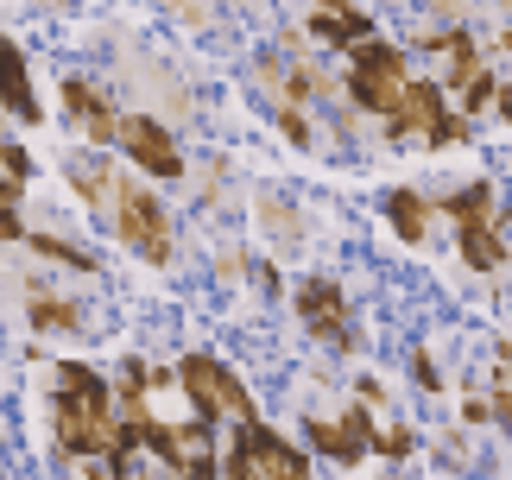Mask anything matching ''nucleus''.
Instances as JSON below:
<instances>
[{"mask_svg":"<svg viewBox=\"0 0 512 480\" xmlns=\"http://www.w3.org/2000/svg\"><path fill=\"white\" fill-rule=\"evenodd\" d=\"M51 424H57V449L95 462L102 455L108 468H127L140 436H133L121 417L108 411V386L95 379L83 360H57V398H51Z\"/></svg>","mask_w":512,"mask_h":480,"instance_id":"1","label":"nucleus"},{"mask_svg":"<svg viewBox=\"0 0 512 480\" xmlns=\"http://www.w3.org/2000/svg\"><path fill=\"white\" fill-rule=\"evenodd\" d=\"M215 462H228L222 468L228 480H310V455L298 443H285L279 430H266L260 417H247L234 455H215Z\"/></svg>","mask_w":512,"mask_h":480,"instance_id":"2","label":"nucleus"},{"mask_svg":"<svg viewBox=\"0 0 512 480\" xmlns=\"http://www.w3.org/2000/svg\"><path fill=\"white\" fill-rule=\"evenodd\" d=\"M449 215H456V228H462V259L468 266L500 272L506 266V215H500L494 184H468L456 203H449Z\"/></svg>","mask_w":512,"mask_h":480,"instance_id":"3","label":"nucleus"},{"mask_svg":"<svg viewBox=\"0 0 512 480\" xmlns=\"http://www.w3.org/2000/svg\"><path fill=\"white\" fill-rule=\"evenodd\" d=\"M405 83H411V76H405V57L392 51V45H380V38H361V45H354V57H348V95L367 114H386L392 120Z\"/></svg>","mask_w":512,"mask_h":480,"instance_id":"4","label":"nucleus"},{"mask_svg":"<svg viewBox=\"0 0 512 480\" xmlns=\"http://www.w3.org/2000/svg\"><path fill=\"white\" fill-rule=\"evenodd\" d=\"M177 386H184V398L196 411H209V417H234V424H247L253 417V398H247V386L234 379L215 354H184L177 360Z\"/></svg>","mask_w":512,"mask_h":480,"instance_id":"5","label":"nucleus"},{"mask_svg":"<svg viewBox=\"0 0 512 480\" xmlns=\"http://www.w3.org/2000/svg\"><path fill=\"white\" fill-rule=\"evenodd\" d=\"M114 222H121V240L133 253H146L152 266H171V215L152 190L114 177Z\"/></svg>","mask_w":512,"mask_h":480,"instance_id":"6","label":"nucleus"},{"mask_svg":"<svg viewBox=\"0 0 512 480\" xmlns=\"http://www.w3.org/2000/svg\"><path fill=\"white\" fill-rule=\"evenodd\" d=\"M430 139V146H456L462 139V114L443 102V89L437 83H405V95H399V108H392V120H386V139Z\"/></svg>","mask_w":512,"mask_h":480,"instance_id":"7","label":"nucleus"},{"mask_svg":"<svg viewBox=\"0 0 512 480\" xmlns=\"http://www.w3.org/2000/svg\"><path fill=\"white\" fill-rule=\"evenodd\" d=\"M140 443L159 449L184 480H209L215 474V436H209V424H152V430H140Z\"/></svg>","mask_w":512,"mask_h":480,"instance_id":"8","label":"nucleus"},{"mask_svg":"<svg viewBox=\"0 0 512 480\" xmlns=\"http://www.w3.org/2000/svg\"><path fill=\"white\" fill-rule=\"evenodd\" d=\"M114 139L127 146V158L140 171H152V177H184V152H177V139L152 114H127L121 127H114Z\"/></svg>","mask_w":512,"mask_h":480,"instance_id":"9","label":"nucleus"},{"mask_svg":"<svg viewBox=\"0 0 512 480\" xmlns=\"http://www.w3.org/2000/svg\"><path fill=\"white\" fill-rule=\"evenodd\" d=\"M298 316H304V329L317 335V342L329 348H354V335H348V297L336 291V278H304L298 285Z\"/></svg>","mask_w":512,"mask_h":480,"instance_id":"10","label":"nucleus"},{"mask_svg":"<svg viewBox=\"0 0 512 480\" xmlns=\"http://www.w3.org/2000/svg\"><path fill=\"white\" fill-rule=\"evenodd\" d=\"M367 430H373L367 411H342L336 424H329V417H310V449H317L323 462H336V468H354L367 455Z\"/></svg>","mask_w":512,"mask_h":480,"instance_id":"11","label":"nucleus"},{"mask_svg":"<svg viewBox=\"0 0 512 480\" xmlns=\"http://www.w3.org/2000/svg\"><path fill=\"white\" fill-rule=\"evenodd\" d=\"M0 108L19 114V120H38V95H32V76H26V57L7 32H0Z\"/></svg>","mask_w":512,"mask_h":480,"instance_id":"12","label":"nucleus"},{"mask_svg":"<svg viewBox=\"0 0 512 480\" xmlns=\"http://www.w3.org/2000/svg\"><path fill=\"white\" fill-rule=\"evenodd\" d=\"M64 102H70V114H76V127H83L95 146H108L114 139V127H121V114H114L108 102H102V89H89L83 76H70L64 83Z\"/></svg>","mask_w":512,"mask_h":480,"instance_id":"13","label":"nucleus"},{"mask_svg":"<svg viewBox=\"0 0 512 480\" xmlns=\"http://www.w3.org/2000/svg\"><path fill=\"white\" fill-rule=\"evenodd\" d=\"M310 32L329 38V45H361V38H373V19L354 13V7H317L310 13Z\"/></svg>","mask_w":512,"mask_h":480,"instance_id":"14","label":"nucleus"},{"mask_svg":"<svg viewBox=\"0 0 512 480\" xmlns=\"http://www.w3.org/2000/svg\"><path fill=\"white\" fill-rule=\"evenodd\" d=\"M70 184L83 190V209H102L108 196H114V171H108V158L76 152V158H70Z\"/></svg>","mask_w":512,"mask_h":480,"instance_id":"15","label":"nucleus"},{"mask_svg":"<svg viewBox=\"0 0 512 480\" xmlns=\"http://www.w3.org/2000/svg\"><path fill=\"white\" fill-rule=\"evenodd\" d=\"M386 222L399 228V240H411V247H418V240H424V196H418V190H392V196H386Z\"/></svg>","mask_w":512,"mask_h":480,"instance_id":"16","label":"nucleus"},{"mask_svg":"<svg viewBox=\"0 0 512 480\" xmlns=\"http://www.w3.org/2000/svg\"><path fill=\"white\" fill-rule=\"evenodd\" d=\"M32 323H38V329H83V304H70V297H45V291H32Z\"/></svg>","mask_w":512,"mask_h":480,"instance_id":"17","label":"nucleus"},{"mask_svg":"<svg viewBox=\"0 0 512 480\" xmlns=\"http://www.w3.org/2000/svg\"><path fill=\"white\" fill-rule=\"evenodd\" d=\"M32 247L38 253H51L57 266H76V272H95V253H83V247H70V240H51V234H32Z\"/></svg>","mask_w":512,"mask_h":480,"instance_id":"18","label":"nucleus"},{"mask_svg":"<svg viewBox=\"0 0 512 480\" xmlns=\"http://www.w3.org/2000/svg\"><path fill=\"white\" fill-rule=\"evenodd\" d=\"M260 222L272 240H298V215H291V203H279V196H266L260 203Z\"/></svg>","mask_w":512,"mask_h":480,"instance_id":"19","label":"nucleus"},{"mask_svg":"<svg viewBox=\"0 0 512 480\" xmlns=\"http://www.w3.org/2000/svg\"><path fill=\"white\" fill-rule=\"evenodd\" d=\"M367 449H380V455H411V430H367Z\"/></svg>","mask_w":512,"mask_h":480,"instance_id":"20","label":"nucleus"},{"mask_svg":"<svg viewBox=\"0 0 512 480\" xmlns=\"http://www.w3.org/2000/svg\"><path fill=\"white\" fill-rule=\"evenodd\" d=\"M411 373H418V386H424V392H437V386H443V367L430 360V348H411Z\"/></svg>","mask_w":512,"mask_h":480,"instance_id":"21","label":"nucleus"},{"mask_svg":"<svg viewBox=\"0 0 512 480\" xmlns=\"http://www.w3.org/2000/svg\"><path fill=\"white\" fill-rule=\"evenodd\" d=\"M279 127L298 139V146H310V127H304V114H298V108H279Z\"/></svg>","mask_w":512,"mask_h":480,"instance_id":"22","label":"nucleus"}]
</instances>
